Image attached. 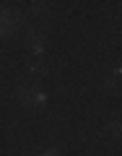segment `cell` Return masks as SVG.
Returning <instances> with one entry per match:
<instances>
[{
	"label": "cell",
	"mask_w": 122,
	"mask_h": 156,
	"mask_svg": "<svg viewBox=\"0 0 122 156\" xmlns=\"http://www.w3.org/2000/svg\"><path fill=\"white\" fill-rule=\"evenodd\" d=\"M44 156H55V154H52V151H47V154H44Z\"/></svg>",
	"instance_id": "cell-2"
},
{
	"label": "cell",
	"mask_w": 122,
	"mask_h": 156,
	"mask_svg": "<svg viewBox=\"0 0 122 156\" xmlns=\"http://www.w3.org/2000/svg\"><path fill=\"white\" fill-rule=\"evenodd\" d=\"M42 50H44V39H42V37H34V52L42 55Z\"/></svg>",
	"instance_id": "cell-1"
}]
</instances>
